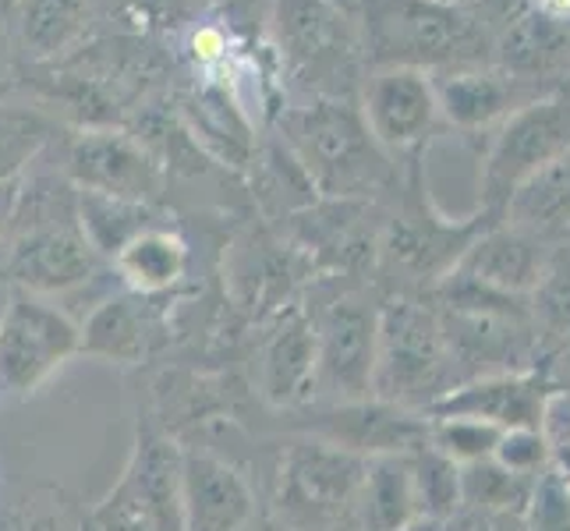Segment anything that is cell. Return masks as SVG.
<instances>
[{"mask_svg": "<svg viewBox=\"0 0 570 531\" xmlns=\"http://www.w3.org/2000/svg\"><path fill=\"white\" fill-rule=\"evenodd\" d=\"M100 263L78 227V188L68 174L26 170L8 238L0 245V281L47 298L86 287Z\"/></svg>", "mask_w": 570, "mask_h": 531, "instance_id": "cell-1", "label": "cell"}, {"mask_svg": "<svg viewBox=\"0 0 570 531\" xmlns=\"http://www.w3.org/2000/svg\"><path fill=\"white\" fill-rule=\"evenodd\" d=\"M284 47L302 61H323L347 43V18L333 0H277Z\"/></svg>", "mask_w": 570, "mask_h": 531, "instance_id": "cell-27", "label": "cell"}, {"mask_svg": "<svg viewBox=\"0 0 570 531\" xmlns=\"http://www.w3.org/2000/svg\"><path fill=\"white\" fill-rule=\"evenodd\" d=\"M528 312L539 330L542 354H553L570 341V238L549 248L542 277L528 294Z\"/></svg>", "mask_w": 570, "mask_h": 531, "instance_id": "cell-28", "label": "cell"}, {"mask_svg": "<svg viewBox=\"0 0 570 531\" xmlns=\"http://www.w3.org/2000/svg\"><path fill=\"white\" fill-rule=\"evenodd\" d=\"M89 518H92L96 531H160L121 482H117L110 493L96 503V510Z\"/></svg>", "mask_w": 570, "mask_h": 531, "instance_id": "cell-37", "label": "cell"}, {"mask_svg": "<svg viewBox=\"0 0 570 531\" xmlns=\"http://www.w3.org/2000/svg\"><path fill=\"white\" fill-rule=\"evenodd\" d=\"M312 330H316V401L347 404L372 397L380 305L347 291L312 319Z\"/></svg>", "mask_w": 570, "mask_h": 531, "instance_id": "cell-9", "label": "cell"}, {"mask_svg": "<svg viewBox=\"0 0 570 531\" xmlns=\"http://www.w3.org/2000/svg\"><path fill=\"white\" fill-rule=\"evenodd\" d=\"M78 227H82L89 248L110 263L135 234L156 227V209L149 203H128L78 188Z\"/></svg>", "mask_w": 570, "mask_h": 531, "instance_id": "cell-26", "label": "cell"}, {"mask_svg": "<svg viewBox=\"0 0 570 531\" xmlns=\"http://www.w3.org/2000/svg\"><path fill=\"white\" fill-rule=\"evenodd\" d=\"M407 475L415 489L419 518L454 521L461 510V464H454L436 446L425 443L415 454H407Z\"/></svg>", "mask_w": 570, "mask_h": 531, "instance_id": "cell-31", "label": "cell"}, {"mask_svg": "<svg viewBox=\"0 0 570 531\" xmlns=\"http://www.w3.org/2000/svg\"><path fill=\"white\" fill-rule=\"evenodd\" d=\"M500 220L549 245L567 238L570 234V149L560 153L557 160H549L546 167H539L532 177H524V181L507 195Z\"/></svg>", "mask_w": 570, "mask_h": 531, "instance_id": "cell-21", "label": "cell"}, {"mask_svg": "<svg viewBox=\"0 0 570 531\" xmlns=\"http://www.w3.org/2000/svg\"><path fill=\"white\" fill-rule=\"evenodd\" d=\"M248 531H277V528H269V524H252Z\"/></svg>", "mask_w": 570, "mask_h": 531, "instance_id": "cell-43", "label": "cell"}, {"mask_svg": "<svg viewBox=\"0 0 570 531\" xmlns=\"http://www.w3.org/2000/svg\"><path fill=\"white\" fill-rule=\"evenodd\" d=\"M458 386L436 308L422 298L380 305V341L372 397L407 411H425Z\"/></svg>", "mask_w": 570, "mask_h": 531, "instance_id": "cell-4", "label": "cell"}, {"mask_svg": "<svg viewBox=\"0 0 570 531\" xmlns=\"http://www.w3.org/2000/svg\"><path fill=\"white\" fill-rule=\"evenodd\" d=\"M110 266L131 294L142 298H160V294L174 291L188 273V245L181 234L167 227H149L114 255Z\"/></svg>", "mask_w": 570, "mask_h": 531, "instance_id": "cell-23", "label": "cell"}, {"mask_svg": "<svg viewBox=\"0 0 570 531\" xmlns=\"http://www.w3.org/2000/svg\"><path fill=\"white\" fill-rule=\"evenodd\" d=\"M259 390L273 407L287 411L316 401V330L302 308H291L266 337Z\"/></svg>", "mask_w": 570, "mask_h": 531, "instance_id": "cell-19", "label": "cell"}, {"mask_svg": "<svg viewBox=\"0 0 570 531\" xmlns=\"http://www.w3.org/2000/svg\"><path fill=\"white\" fill-rule=\"evenodd\" d=\"M493 461L503 464L507 471H514V475L535 479L539 471L553 464V446H549L542 429H510L500 436Z\"/></svg>", "mask_w": 570, "mask_h": 531, "instance_id": "cell-36", "label": "cell"}, {"mask_svg": "<svg viewBox=\"0 0 570 531\" xmlns=\"http://www.w3.org/2000/svg\"><path fill=\"white\" fill-rule=\"evenodd\" d=\"M18 185H22V177H11V181L0 185V245H4V238H8V227H11V216H14Z\"/></svg>", "mask_w": 570, "mask_h": 531, "instance_id": "cell-39", "label": "cell"}, {"mask_svg": "<svg viewBox=\"0 0 570 531\" xmlns=\"http://www.w3.org/2000/svg\"><path fill=\"white\" fill-rule=\"evenodd\" d=\"M542 372H546L549 386H553L557 393H570V341L549 354V365Z\"/></svg>", "mask_w": 570, "mask_h": 531, "instance_id": "cell-38", "label": "cell"}, {"mask_svg": "<svg viewBox=\"0 0 570 531\" xmlns=\"http://www.w3.org/2000/svg\"><path fill=\"white\" fill-rule=\"evenodd\" d=\"M0 57H4V26H0Z\"/></svg>", "mask_w": 570, "mask_h": 531, "instance_id": "cell-44", "label": "cell"}, {"mask_svg": "<svg viewBox=\"0 0 570 531\" xmlns=\"http://www.w3.org/2000/svg\"><path fill=\"white\" fill-rule=\"evenodd\" d=\"M53 135V121L43 110L0 104V185L22 177Z\"/></svg>", "mask_w": 570, "mask_h": 531, "instance_id": "cell-32", "label": "cell"}, {"mask_svg": "<svg viewBox=\"0 0 570 531\" xmlns=\"http://www.w3.org/2000/svg\"><path fill=\"white\" fill-rule=\"evenodd\" d=\"M532 11L553 18V22H570V0H532Z\"/></svg>", "mask_w": 570, "mask_h": 531, "instance_id": "cell-41", "label": "cell"}, {"mask_svg": "<svg viewBox=\"0 0 570 531\" xmlns=\"http://www.w3.org/2000/svg\"><path fill=\"white\" fill-rule=\"evenodd\" d=\"M500 436H503L500 429L485 425L479 419H458V415L454 419H429V443L461 468L493 458Z\"/></svg>", "mask_w": 570, "mask_h": 531, "instance_id": "cell-33", "label": "cell"}, {"mask_svg": "<svg viewBox=\"0 0 570 531\" xmlns=\"http://www.w3.org/2000/svg\"><path fill=\"white\" fill-rule=\"evenodd\" d=\"M65 174L82 191H100L114 195V199L149 206L164 185L156 153L142 139H131V135L114 128H86L82 135H75V142L68 146Z\"/></svg>", "mask_w": 570, "mask_h": 531, "instance_id": "cell-12", "label": "cell"}, {"mask_svg": "<svg viewBox=\"0 0 570 531\" xmlns=\"http://www.w3.org/2000/svg\"><path fill=\"white\" fill-rule=\"evenodd\" d=\"M362 117L383 153L422 146L440 121L432 78L415 68H376L362 92Z\"/></svg>", "mask_w": 570, "mask_h": 531, "instance_id": "cell-13", "label": "cell"}, {"mask_svg": "<svg viewBox=\"0 0 570 531\" xmlns=\"http://www.w3.org/2000/svg\"><path fill=\"white\" fill-rule=\"evenodd\" d=\"M432 308L440 316L458 386L507 372H532L546 358L528 298H507L461 277H446L436 284Z\"/></svg>", "mask_w": 570, "mask_h": 531, "instance_id": "cell-2", "label": "cell"}, {"mask_svg": "<svg viewBox=\"0 0 570 531\" xmlns=\"http://www.w3.org/2000/svg\"><path fill=\"white\" fill-rule=\"evenodd\" d=\"M362 43L376 68L443 71L482 65L485 32L446 0H362Z\"/></svg>", "mask_w": 570, "mask_h": 531, "instance_id": "cell-3", "label": "cell"}, {"mask_svg": "<svg viewBox=\"0 0 570 531\" xmlns=\"http://www.w3.org/2000/svg\"><path fill=\"white\" fill-rule=\"evenodd\" d=\"M284 146L305 167L320 195L355 199L386 177L383 149L365 128L362 110L323 100L294 110L284 121Z\"/></svg>", "mask_w": 570, "mask_h": 531, "instance_id": "cell-5", "label": "cell"}, {"mask_svg": "<svg viewBox=\"0 0 570 531\" xmlns=\"http://www.w3.org/2000/svg\"><path fill=\"white\" fill-rule=\"evenodd\" d=\"M82 518H71V507L53 489H39L11 500L0 510V531H75Z\"/></svg>", "mask_w": 570, "mask_h": 531, "instance_id": "cell-34", "label": "cell"}, {"mask_svg": "<svg viewBox=\"0 0 570 531\" xmlns=\"http://www.w3.org/2000/svg\"><path fill=\"white\" fill-rule=\"evenodd\" d=\"M549 248H553L549 242L532 238V234L510 227L507 220H493L468 245L450 277L507 294V298H528L542 277Z\"/></svg>", "mask_w": 570, "mask_h": 531, "instance_id": "cell-16", "label": "cell"}, {"mask_svg": "<svg viewBox=\"0 0 570 531\" xmlns=\"http://www.w3.org/2000/svg\"><path fill=\"white\" fill-rule=\"evenodd\" d=\"M432 92H436L440 117L461 131H479L489 125H503L510 114L528 107L549 89L528 86L521 78L507 75L503 68H482V65H461L432 71Z\"/></svg>", "mask_w": 570, "mask_h": 531, "instance_id": "cell-15", "label": "cell"}, {"mask_svg": "<svg viewBox=\"0 0 570 531\" xmlns=\"http://www.w3.org/2000/svg\"><path fill=\"white\" fill-rule=\"evenodd\" d=\"M181 500L185 531H248L255 524L248 479L209 450H185Z\"/></svg>", "mask_w": 570, "mask_h": 531, "instance_id": "cell-17", "label": "cell"}, {"mask_svg": "<svg viewBox=\"0 0 570 531\" xmlns=\"http://www.w3.org/2000/svg\"><path fill=\"white\" fill-rule=\"evenodd\" d=\"M75 531H96V524H92V518L86 514L82 521H78V528H75Z\"/></svg>", "mask_w": 570, "mask_h": 531, "instance_id": "cell-42", "label": "cell"}, {"mask_svg": "<svg viewBox=\"0 0 570 531\" xmlns=\"http://www.w3.org/2000/svg\"><path fill=\"white\" fill-rule=\"evenodd\" d=\"M570 149V92L539 96L514 110L482 160V209L500 213L507 195L539 167Z\"/></svg>", "mask_w": 570, "mask_h": 531, "instance_id": "cell-8", "label": "cell"}, {"mask_svg": "<svg viewBox=\"0 0 570 531\" xmlns=\"http://www.w3.org/2000/svg\"><path fill=\"white\" fill-rule=\"evenodd\" d=\"M419 518L415 489L407 475V454L372 458L365 464L358 493V528L362 531H404Z\"/></svg>", "mask_w": 570, "mask_h": 531, "instance_id": "cell-24", "label": "cell"}, {"mask_svg": "<svg viewBox=\"0 0 570 531\" xmlns=\"http://www.w3.org/2000/svg\"><path fill=\"white\" fill-rule=\"evenodd\" d=\"M528 531H570V485L557 464L535 475L532 496L524 507Z\"/></svg>", "mask_w": 570, "mask_h": 531, "instance_id": "cell-35", "label": "cell"}, {"mask_svg": "<svg viewBox=\"0 0 570 531\" xmlns=\"http://www.w3.org/2000/svg\"><path fill=\"white\" fill-rule=\"evenodd\" d=\"M570 65V32L563 22H553L539 11L518 14L500 39L497 68L521 78L528 86L553 82V75ZM542 89V86H539ZM553 92V89H549Z\"/></svg>", "mask_w": 570, "mask_h": 531, "instance_id": "cell-22", "label": "cell"}, {"mask_svg": "<svg viewBox=\"0 0 570 531\" xmlns=\"http://www.w3.org/2000/svg\"><path fill=\"white\" fill-rule=\"evenodd\" d=\"M546 372H507V376H485L461 383L446 393L443 401L432 404L425 415L429 419H479L500 432L510 429H542L546 407L553 397Z\"/></svg>", "mask_w": 570, "mask_h": 531, "instance_id": "cell-14", "label": "cell"}, {"mask_svg": "<svg viewBox=\"0 0 570 531\" xmlns=\"http://www.w3.org/2000/svg\"><path fill=\"white\" fill-rule=\"evenodd\" d=\"M181 468L185 450L160 429H139V440L117 479L135 496L160 531H185V500H181Z\"/></svg>", "mask_w": 570, "mask_h": 531, "instance_id": "cell-18", "label": "cell"}, {"mask_svg": "<svg viewBox=\"0 0 570 531\" xmlns=\"http://www.w3.org/2000/svg\"><path fill=\"white\" fill-rule=\"evenodd\" d=\"M532 485H535V479L514 475V471H507L493 458L475 461V464L461 468V507H468L475 518L524 514Z\"/></svg>", "mask_w": 570, "mask_h": 531, "instance_id": "cell-30", "label": "cell"}, {"mask_svg": "<svg viewBox=\"0 0 570 531\" xmlns=\"http://www.w3.org/2000/svg\"><path fill=\"white\" fill-rule=\"evenodd\" d=\"M191 107V139L203 142L206 153L220 156L230 167H248L255 156V142L248 135L245 117L238 114L224 92H199Z\"/></svg>", "mask_w": 570, "mask_h": 531, "instance_id": "cell-29", "label": "cell"}, {"mask_svg": "<svg viewBox=\"0 0 570 531\" xmlns=\"http://www.w3.org/2000/svg\"><path fill=\"white\" fill-rule=\"evenodd\" d=\"M567 238H570V234H567Z\"/></svg>", "mask_w": 570, "mask_h": 531, "instance_id": "cell-45", "label": "cell"}, {"mask_svg": "<svg viewBox=\"0 0 570 531\" xmlns=\"http://www.w3.org/2000/svg\"><path fill=\"white\" fill-rule=\"evenodd\" d=\"M365 464L355 454L330 446L316 436H302L281 458L277 510L294 531H330L344 521L358 524V493Z\"/></svg>", "mask_w": 570, "mask_h": 531, "instance_id": "cell-6", "label": "cell"}, {"mask_svg": "<svg viewBox=\"0 0 570 531\" xmlns=\"http://www.w3.org/2000/svg\"><path fill=\"white\" fill-rule=\"evenodd\" d=\"M471 531H528L524 514H493V518H475Z\"/></svg>", "mask_w": 570, "mask_h": 531, "instance_id": "cell-40", "label": "cell"}, {"mask_svg": "<svg viewBox=\"0 0 570 531\" xmlns=\"http://www.w3.org/2000/svg\"><path fill=\"white\" fill-rule=\"evenodd\" d=\"M156 298L142 294H114L96 305L86 323H78L82 337H78V354H92V358L117 362V365H139L149 358L156 347V333H160V316L153 308Z\"/></svg>", "mask_w": 570, "mask_h": 531, "instance_id": "cell-20", "label": "cell"}, {"mask_svg": "<svg viewBox=\"0 0 570 531\" xmlns=\"http://www.w3.org/2000/svg\"><path fill=\"white\" fill-rule=\"evenodd\" d=\"M82 330L53 302L11 287L0 312V390L29 397L43 386L71 354H78Z\"/></svg>", "mask_w": 570, "mask_h": 531, "instance_id": "cell-7", "label": "cell"}, {"mask_svg": "<svg viewBox=\"0 0 570 531\" xmlns=\"http://www.w3.org/2000/svg\"><path fill=\"white\" fill-rule=\"evenodd\" d=\"M497 220V213H479L468 220H454V216L440 213L429 199L422 206H411L401 216H393L386 227L380 252L393 273H401L404 281L419 284H443L461 255L479 234Z\"/></svg>", "mask_w": 570, "mask_h": 531, "instance_id": "cell-10", "label": "cell"}, {"mask_svg": "<svg viewBox=\"0 0 570 531\" xmlns=\"http://www.w3.org/2000/svg\"><path fill=\"white\" fill-rule=\"evenodd\" d=\"M302 436H316L330 446L355 454L362 461L372 458H401L415 454L429 443V419L419 411L386 404L376 397L323 404L298 422Z\"/></svg>", "mask_w": 570, "mask_h": 531, "instance_id": "cell-11", "label": "cell"}, {"mask_svg": "<svg viewBox=\"0 0 570 531\" xmlns=\"http://www.w3.org/2000/svg\"><path fill=\"white\" fill-rule=\"evenodd\" d=\"M11 22L32 57H57L82 39L89 0H14Z\"/></svg>", "mask_w": 570, "mask_h": 531, "instance_id": "cell-25", "label": "cell"}]
</instances>
